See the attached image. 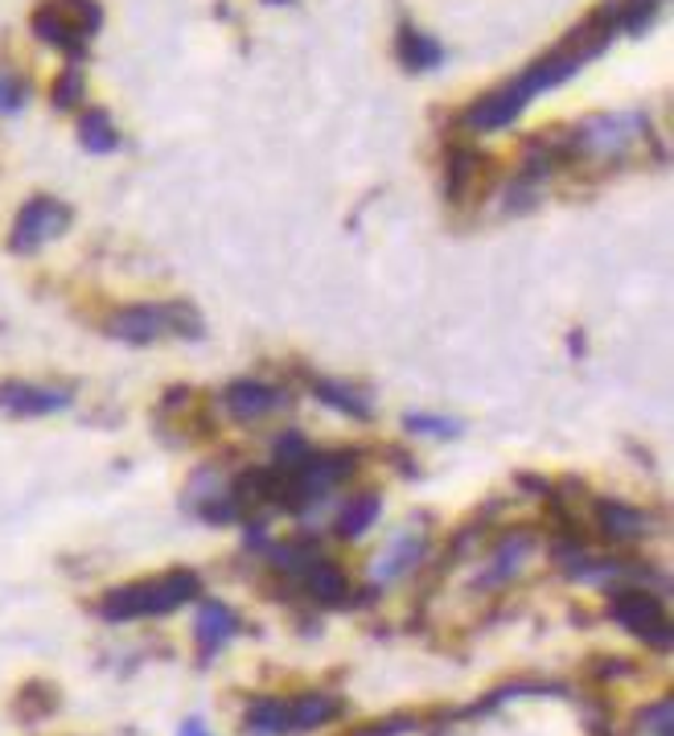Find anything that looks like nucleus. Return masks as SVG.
Returning <instances> with one entry per match:
<instances>
[{
    "mask_svg": "<svg viewBox=\"0 0 674 736\" xmlns=\"http://www.w3.org/2000/svg\"><path fill=\"white\" fill-rule=\"evenodd\" d=\"M618 25H621V4H604L601 13H592L589 21H584V25H580L563 45H556L547 59H539L535 66L515 74L510 83H502V87H494L489 95H481V100L465 112V124H469V128H481V132L510 124V120H515L539 91L560 87L563 79H572L584 62L597 59L604 45L613 42Z\"/></svg>",
    "mask_w": 674,
    "mask_h": 736,
    "instance_id": "nucleus-1",
    "label": "nucleus"
},
{
    "mask_svg": "<svg viewBox=\"0 0 674 736\" xmlns=\"http://www.w3.org/2000/svg\"><path fill=\"white\" fill-rule=\"evenodd\" d=\"M201 592V580L186 568L165 572L157 580H141V584H124L103 597V618L128 621V618H148V613H173L182 601H194Z\"/></svg>",
    "mask_w": 674,
    "mask_h": 736,
    "instance_id": "nucleus-2",
    "label": "nucleus"
},
{
    "mask_svg": "<svg viewBox=\"0 0 674 736\" xmlns=\"http://www.w3.org/2000/svg\"><path fill=\"white\" fill-rule=\"evenodd\" d=\"M100 0H45L33 13V33L66 54H83L86 38L100 30Z\"/></svg>",
    "mask_w": 674,
    "mask_h": 736,
    "instance_id": "nucleus-3",
    "label": "nucleus"
},
{
    "mask_svg": "<svg viewBox=\"0 0 674 736\" xmlns=\"http://www.w3.org/2000/svg\"><path fill=\"white\" fill-rule=\"evenodd\" d=\"M107 330L120 338V342H132V346H144V342H157L165 333H201V321L194 318V309L186 304H132L124 313H115L107 321Z\"/></svg>",
    "mask_w": 674,
    "mask_h": 736,
    "instance_id": "nucleus-4",
    "label": "nucleus"
},
{
    "mask_svg": "<svg viewBox=\"0 0 674 736\" xmlns=\"http://www.w3.org/2000/svg\"><path fill=\"white\" fill-rule=\"evenodd\" d=\"M642 132H650V124L642 116H592L576 128L572 148L576 153H592V157H601V160H618L625 157V148H630Z\"/></svg>",
    "mask_w": 674,
    "mask_h": 736,
    "instance_id": "nucleus-5",
    "label": "nucleus"
},
{
    "mask_svg": "<svg viewBox=\"0 0 674 736\" xmlns=\"http://www.w3.org/2000/svg\"><path fill=\"white\" fill-rule=\"evenodd\" d=\"M66 227H71V206L54 203V198H33L29 206H21L13 222V251H38Z\"/></svg>",
    "mask_w": 674,
    "mask_h": 736,
    "instance_id": "nucleus-6",
    "label": "nucleus"
},
{
    "mask_svg": "<svg viewBox=\"0 0 674 736\" xmlns=\"http://www.w3.org/2000/svg\"><path fill=\"white\" fill-rule=\"evenodd\" d=\"M613 618H618L630 634L646 637V642H654L659 650L671 646L666 613H662V605L654 597H646V592H621L618 601H613Z\"/></svg>",
    "mask_w": 674,
    "mask_h": 736,
    "instance_id": "nucleus-7",
    "label": "nucleus"
},
{
    "mask_svg": "<svg viewBox=\"0 0 674 736\" xmlns=\"http://www.w3.org/2000/svg\"><path fill=\"white\" fill-rule=\"evenodd\" d=\"M66 391H42V387H25V383H4L0 387V407L9 412H21V416H42V412H58L66 407Z\"/></svg>",
    "mask_w": 674,
    "mask_h": 736,
    "instance_id": "nucleus-8",
    "label": "nucleus"
},
{
    "mask_svg": "<svg viewBox=\"0 0 674 736\" xmlns=\"http://www.w3.org/2000/svg\"><path fill=\"white\" fill-rule=\"evenodd\" d=\"M280 404V395H276L272 387H263V383H235V387H227V412L235 419H259L268 416L272 407Z\"/></svg>",
    "mask_w": 674,
    "mask_h": 736,
    "instance_id": "nucleus-9",
    "label": "nucleus"
},
{
    "mask_svg": "<svg viewBox=\"0 0 674 736\" xmlns=\"http://www.w3.org/2000/svg\"><path fill=\"white\" fill-rule=\"evenodd\" d=\"M597 519H601V531L609 535V539H618V543L642 539V531H646V515L625 502H601L597 506Z\"/></svg>",
    "mask_w": 674,
    "mask_h": 736,
    "instance_id": "nucleus-10",
    "label": "nucleus"
},
{
    "mask_svg": "<svg viewBox=\"0 0 674 736\" xmlns=\"http://www.w3.org/2000/svg\"><path fill=\"white\" fill-rule=\"evenodd\" d=\"M400 62L407 71H436L440 62H445V50L432 42L428 33L412 30V25H403L400 30Z\"/></svg>",
    "mask_w": 674,
    "mask_h": 736,
    "instance_id": "nucleus-11",
    "label": "nucleus"
},
{
    "mask_svg": "<svg viewBox=\"0 0 674 736\" xmlns=\"http://www.w3.org/2000/svg\"><path fill=\"white\" fill-rule=\"evenodd\" d=\"M338 716V699L330 695H301L288 704V728L292 733H309L317 724H330Z\"/></svg>",
    "mask_w": 674,
    "mask_h": 736,
    "instance_id": "nucleus-12",
    "label": "nucleus"
},
{
    "mask_svg": "<svg viewBox=\"0 0 674 736\" xmlns=\"http://www.w3.org/2000/svg\"><path fill=\"white\" fill-rule=\"evenodd\" d=\"M235 630H239V621H235V613H230L227 605H206L198 613V625H194V634H198V642L206 650H215V646H222V642H227L230 634H235Z\"/></svg>",
    "mask_w": 674,
    "mask_h": 736,
    "instance_id": "nucleus-13",
    "label": "nucleus"
},
{
    "mask_svg": "<svg viewBox=\"0 0 674 736\" xmlns=\"http://www.w3.org/2000/svg\"><path fill=\"white\" fill-rule=\"evenodd\" d=\"M486 169V157L474 148H457L453 165H448V198H469V186H477V174Z\"/></svg>",
    "mask_w": 674,
    "mask_h": 736,
    "instance_id": "nucleus-14",
    "label": "nucleus"
},
{
    "mask_svg": "<svg viewBox=\"0 0 674 736\" xmlns=\"http://www.w3.org/2000/svg\"><path fill=\"white\" fill-rule=\"evenodd\" d=\"M79 136H83V145L91 153H112L120 145V132H115L112 116L103 112V107H91L83 120H79Z\"/></svg>",
    "mask_w": 674,
    "mask_h": 736,
    "instance_id": "nucleus-15",
    "label": "nucleus"
},
{
    "mask_svg": "<svg viewBox=\"0 0 674 736\" xmlns=\"http://www.w3.org/2000/svg\"><path fill=\"white\" fill-rule=\"evenodd\" d=\"M345 589H350V584H345L342 568H333V563H309V592H313L317 601L342 605Z\"/></svg>",
    "mask_w": 674,
    "mask_h": 736,
    "instance_id": "nucleus-16",
    "label": "nucleus"
},
{
    "mask_svg": "<svg viewBox=\"0 0 674 736\" xmlns=\"http://www.w3.org/2000/svg\"><path fill=\"white\" fill-rule=\"evenodd\" d=\"M374 519H379V498H374V494L354 498V502L342 510V519H338V535H342V539H359Z\"/></svg>",
    "mask_w": 674,
    "mask_h": 736,
    "instance_id": "nucleus-17",
    "label": "nucleus"
},
{
    "mask_svg": "<svg viewBox=\"0 0 674 736\" xmlns=\"http://www.w3.org/2000/svg\"><path fill=\"white\" fill-rule=\"evenodd\" d=\"M247 724L263 736L288 733V704L284 699H259V704H251V712H247Z\"/></svg>",
    "mask_w": 674,
    "mask_h": 736,
    "instance_id": "nucleus-18",
    "label": "nucleus"
},
{
    "mask_svg": "<svg viewBox=\"0 0 674 736\" xmlns=\"http://www.w3.org/2000/svg\"><path fill=\"white\" fill-rule=\"evenodd\" d=\"M313 391L321 395V400H325V404L338 407V412H350V416H359V419L371 416V404L362 400L359 391L342 387V383H330V379H321V383H313Z\"/></svg>",
    "mask_w": 674,
    "mask_h": 736,
    "instance_id": "nucleus-19",
    "label": "nucleus"
},
{
    "mask_svg": "<svg viewBox=\"0 0 674 736\" xmlns=\"http://www.w3.org/2000/svg\"><path fill=\"white\" fill-rule=\"evenodd\" d=\"M419 551H424V543H419L416 535H403L400 543L387 551V560H379V577L391 580V577H400L407 563H416L419 560Z\"/></svg>",
    "mask_w": 674,
    "mask_h": 736,
    "instance_id": "nucleus-20",
    "label": "nucleus"
},
{
    "mask_svg": "<svg viewBox=\"0 0 674 736\" xmlns=\"http://www.w3.org/2000/svg\"><path fill=\"white\" fill-rule=\"evenodd\" d=\"M527 548H531V539H510V543H506L502 548V556H498V560H494V572H489L486 577V584H498V580H506V577H515L518 572V563H522V556H527Z\"/></svg>",
    "mask_w": 674,
    "mask_h": 736,
    "instance_id": "nucleus-21",
    "label": "nucleus"
},
{
    "mask_svg": "<svg viewBox=\"0 0 674 736\" xmlns=\"http://www.w3.org/2000/svg\"><path fill=\"white\" fill-rule=\"evenodd\" d=\"M83 74L79 71H62L58 74V83H54V107H62V112H71V107H79L83 103Z\"/></svg>",
    "mask_w": 674,
    "mask_h": 736,
    "instance_id": "nucleus-22",
    "label": "nucleus"
},
{
    "mask_svg": "<svg viewBox=\"0 0 674 736\" xmlns=\"http://www.w3.org/2000/svg\"><path fill=\"white\" fill-rule=\"evenodd\" d=\"M25 103V83L17 74L0 71V112H17Z\"/></svg>",
    "mask_w": 674,
    "mask_h": 736,
    "instance_id": "nucleus-23",
    "label": "nucleus"
},
{
    "mask_svg": "<svg viewBox=\"0 0 674 736\" xmlns=\"http://www.w3.org/2000/svg\"><path fill=\"white\" fill-rule=\"evenodd\" d=\"M642 728L650 736H671V699H659V704L650 707L646 716H642Z\"/></svg>",
    "mask_w": 674,
    "mask_h": 736,
    "instance_id": "nucleus-24",
    "label": "nucleus"
},
{
    "mask_svg": "<svg viewBox=\"0 0 674 736\" xmlns=\"http://www.w3.org/2000/svg\"><path fill=\"white\" fill-rule=\"evenodd\" d=\"M407 428H416V433H424V428H432V433H453L457 424L453 419H428V416H407Z\"/></svg>",
    "mask_w": 674,
    "mask_h": 736,
    "instance_id": "nucleus-25",
    "label": "nucleus"
},
{
    "mask_svg": "<svg viewBox=\"0 0 674 736\" xmlns=\"http://www.w3.org/2000/svg\"><path fill=\"white\" fill-rule=\"evenodd\" d=\"M182 736H206V728H201L198 721H189L186 728H182Z\"/></svg>",
    "mask_w": 674,
    "mask_h": 736,
    "instance_id": "nucleus-26",
    "label": "nucleus"
},
{
    "mask_svg": "<svg viewBox=\"0 0 674 736\" xmlns=\"http://www.w3.org/2000/svg\"><path fill=\"white\" fill-rule=\"evenodd\" d=\"M272 4H280V0H272Z\"/></svg>",
    "mask_w": 674,
    "mask_h": 736,
    "instance_id": "nucleus-27",
    "label": "nucleus"
}]
</instances>
